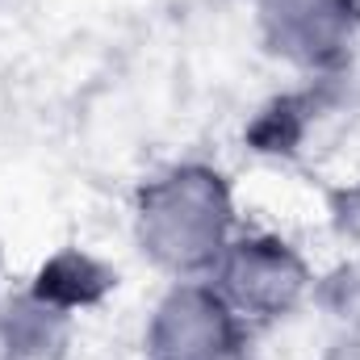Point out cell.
I'll return each mask as SVG.
<instances>
[{"label": "cell", "mask_w": 360, "mask_h": 360, "mask_svg": "<svg viewBox=\"0 0 360 360\" xmlns=\"http://www.w3.org/2000/svg\"><path fill=\"white\" fill-rule=\"evenodd\" d=\"M139 248L180 281L210 276L235 239L231 184L210 164H176L143 184L134 205Z\"/></svg>", "instance_id": "cell-1"}, {"label": "cell", "mask_w": 360, "mask_h": 360, "mask_svg": "<svg viewBox=\"0 0 360 360\" xmlns=\"http://www.w3.org/2000/svg\"><path fill=\"white\" fill-rule=\"evenodd\" d=\"M205 281L226 297V306L243 323H272L302 306L310 289V269L289 243L272 235H248L231 239V248Z\"/></svg>", "instance_id": "cell-2"}, {"label": "cell", "mask_w": 360, "mask_h": 360, "mask_svg": "<svg viewBox=\"0 0 360 360\" xmlns=\"http://www.w3.org/2000/svg\"><path fill=\"white\" fill-rule=\"evenodd\" d=\"M147 360H243V319L205 281H176L151 310Z\"/></svg>", "instance_id": "cell-3"}, {"label": "cell", "mask_w": 360, "mask_h": 360, "mask_svg": "<svg viewBox=\"0 0 360 360\" xmlns=\"http://www.w3.org/2000/svg\"><path fill=\"white\" fill-rule=\"evenodd\" d=\"M356 13V0H256V21L269 51L306 72H323L344 59Z\"/></svg>", "instance_id": "cell-4"}, {"label": "cell", "mask_w": 360, "mask_h": 360, "mask_svg": "<svg viewBox=\"0 0 360 360\" xmlns=\"http://www.w3.org/2000/svg\"><path fill=\"white\" fill-rule=\"evenodd\" d=\"M0 360H17V344H13V327H8V314L0 310Z\"/></svg>", "instance_id": "cell-5"}]
</instances>
